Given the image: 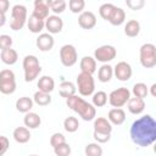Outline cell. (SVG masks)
Wrapping results in <instances>:
<instances>
[{
	"label": "cell",
	"mask_w": 156,
	"mask_h": 156,
	"mask_svg": "<svg viewBox=\"0 0 156 156\" xmlns=\"http://www.w3.org/2000/svg\"><path fill=\"white\" fill-rule=\"evenodd\" d=\"M107 119L111 124L121 126L126 121V112L123 108H111L107 115Z\"/></svg>",
	"instance_id": "obj_17"
},
{
	"label": "cell",
	"mask_w": 156,
	"mask_h": 156,
	"mask_svg": "<svg viewBox=\"0 0 156 156\" xmlns=\"http://www.w3.org/2000/svg\"><path fill=\"white\" fill-rule=\"evenodd\" d=\"M85 156H102V147L98 143H90L84 149Z\"/></svg>",
	"instance_id": "obj_34"
},
{
	"label": "cell",
	"mask_w": 156,
	"mask_h": 156,
	"mask_svg": "<svg viewBox=\"0 0 156 156\" xmlns=\"http://www.w3.org/2000/svg\"><path fill=\"white\" fill-rule=\"evenodd\" d=\"M12 46V38L7 34H1L0 35V50H6V49H11Z\"/></svg>",
	"instance_id": "obj_41"
},
{
	"label": "cell",
	"mask_w": 156,
	"mask_h": 156,
	"mask_svg": "<svg viewBox=\"0 0 156 156\" xmlns=\"http://www.w3.org/2000/svg\"><path fill=\"white\" fill-rule=\"evenodd\" d=\"M150 93H151L152 96H156V84H155V83L150 87Z\"/></svg>",
	"instance_id": "obj_47"
},
{
	"label": "cell",
	"mask_w": 156,
	"mask_h": 156,
	"mask_svg": "<svg viewBox=\"0 0 156 156\" xmlns=\"http://www.w3.org/2000/svg\"><path fill=\"white\" fill-rule=\"evenodd\" d=\"M126 5L130 10H140L145 5V1L144 0H128L126 1Z\"/></svg>",
	"instance_id": "obj_44"
},
{
	"label": "cell",
	"mask_w": 156,
	"mask_h": 156,
	"mask_svg": "<svg viewBox=\"0 0 156 156\" xmlns=\"http://www.w3.org/2000/svg\"><path fill=\"white\" fill-rule=\"evenodd\" d=\"M6 82H16L15 73L11 69L0 71V83H6Z\"/></svg>",
	"instance_id": "obj_39"
},
{
	"label": "cell",
	"mask_w": 156,
	"mask_h": 156,
	"mask_svg": "<svg viewBox=\"0 0 156 156\" xmlns=\"http://www.w3.org/2000/svg\"><path fill=\"white\" fill-rule=\"evenodd\" d=\"M85 6V1L84 0H69L68 1V7L71 10V12L73 13H82Z\"/></svg>",
	"instance_id": "obj_36"
},
{
	"label": "cell",
	"mask_w": 156,
	"mask_h": 156,
	"mask_svg": "<svg viewBox=\"0 0 156 156\" xmlns=\"http://www.w3.org/2000/svg\"><path fill=\"white\" fill-rule=\"evenodd\" d=\"M71 146L68 143H63L56 147H54V152L56 156H69L71 155Z\"/></svg>",
	"instance_id": "obj_37"
},
{
	"label": "cell",
	"mask_w": 156,
	"mask_h": 156,
	"mask_svg": "<svg viewBox=\"0 0 156 156\" xmlns=\"http://www.w3.org/2000/svg\"><path fill=\"white\" fill-rule=\"evenodd\" d=\"M9 7H10L9 0H0V12L6 13L7 10H9Z\"/></svg>",
	"instance_id": "obj_45"
},
{
	"label": "cell",
	"mask_w": 156,
	"mask_h": 156,
	"mask_svg": "<svg viewBox=\"0 0 156 156\" xmlns=\"http://www.w3.org/2000/svg\"><path fill=\"white\" fill-rule=\"evenodd\" d=\"M60 60L65 67H72L78 60L77 49L72 44L62 45L60 49Z\"/></svg>",
	"instance_id": "obj_8"
},
{
	"label": "cell",
	"mask_w": 156,
	"mask_h": 156,
	"mask_svg": "<svg viewBox=\"0 0 156 156\" xmlns=\"http://www.w3.org/2000/svg\"><path fill=\"white\" fill-rule=\"evenodd\" d=\"M113 77V67L108 63H104L98 71V79L101 83H107Z\"/></svg>",
	"instance_id": "obj_23"
},
{
	"label": "cell",
	"mask_w": 156,
	"mask_h": 156,
	"mask_svg": "<svg viewBox=\"0 0 156 156\" xmlns=\"http://www.w3.org/2000/svg\"><path fill=\"white\" fill-rule=\"evenodd\" d=\"M113 74L116 76V78L118 80L122 82H127L130 79L132 74H133V69L132 66L126 62V61H119L115 67H113Z\"/></svg>",
	"instance_id": "obj_10"
},
{
	"label": "cell",
	"mask_w": 156,
	"mask_h": 156,
	"mask_svg": "<svg viewBox=\"0 0 156 156\" xmlns=\"http://www.w3.org/2000/svg\"><path fill=\"white\" fill-rule=\"evenodd\" d=\"M91 99H93V104L91 105L94 107H102V106H105L107 104L108 96H107V94L105 91L99 90V91H96V93L93 94V98Z\"/></svg>",
	"instance_id": "obj_30"
},
{
	"label": "cell",
	"mask_w": 156,
	"mask_h": 156,
	"mask_svg": "<svg viewBox=\"0 0 156 156\" xmlns=\"http://www.w3.org/2000/svg\"><path fill=\"white\" fill-rule=\"evenodd\" d=\"M78 24L83 29H93L96 26V16L91 11H83L78 16Z\"/></svg>",
	"instance_id": "obj_12"
},
{
	"label": "cell",
	"mask_w": 156,
	"mask_h": 156,
	"mask_svg": "<svg viewBox=\"0 0 156 156\" xmlns=\"http://www.w3.org/2000/svg\"><path fill=\"white\" fill-rule=\"evenodd\" d=\"M116 55H117V50L112 45H101L98 49H95V51H94L95 61H99L102 63H107V62L112 61L116 57Z\"/></svg>",
	"instance_id": "obj_9"
},
{
	"label": "cell",
	"mask_w": 156,
	"mask_h": 156,
	"mask_svg": "<svg viewBox=\"0 0 156 156\" xmlns=\"http://www.w3.org/2000/svg\"><path fill=\"white\" fill-rule=\"evenodd\" d=\"M13 139L20 144H26L30 139V132L27 127H17L12 133Z\"/></svg>",
	"instance_id": "obj_22"
},
{
	"label": "cell",
	"mask_w": 156,
	"mask_h": 156,
	"mask_svg": "<svg viewBox=\"0 0 156 156\" xmlns=\"http://www.w3.org/2000/svg\"><path fill=\"white\" fill-rule=\"evenodd\" d=\"M124 21H126V11L122 7H117L116 6L113 12H112V15L110 16L108 22L112 26H121Z\"/></svg>",
	"instance_id": "obj_27"
},
{
	"label": "cell",
	"mask_w": 156,
	"mask_h": 156,
	"mask_svg": "<svg viewBox=\"0 0 156 156\" xmlns=\"http://www.w3.org/2000/svg\"><path fill=\"white\" fill-rule=\"evenodd\" d=\"M0 58L1 61L5 63V65H15L18 60V54L15 49H6V50H2L1 54H0Z\"/></svg>",
	"instance_id": "obj_26"
},
{
	"label": "cell",
	"mask_w": 156,
	"mask_h": 156,
	"mask_svg": "<svg viewBox=\"0 0 156 156\" xmlns=\"http://www.w3.org/2000/svg\"><path fill=\"white\" fill-rule=\"evenodd\" d=\"M46 5L48 7L55 13V15H60L66 10L67 2L65 0H46Z\"/></svg>",
	"instance_id": "obj_29"
},
{
	"label": "cell",
	"mask_w": 156,
	"mask_h": 156,
	"mask_svg": "<svg viewBox=\"0 0 156 156\" xmlns=\"http://www.w3.org/2000/svg\"><path fill=\"white\" fill-rule=\"evenodd\" d=\"M23 123H24V127H27L28 129H35L41 124V118L35 112H28L24 115Z\"/></svg>",
	"instance_id": "obj_21"
},
{
	"label": "cell",
	"mask_w": 156,
	"mask_h": 156,
	"mask_svg": "<svg viewBox=\"0 0 156 156\" xmlns=\"http://www.w3.org/2000/svg\"><path fill=\"white\" fill-rule=\"evenodd\" d=\"M10 140L5 135H0V156H4V154L9 150Z\"/></svg>",
	"instance_id": "obj_43"
},
{
	"label": "cell",
	"mask_w": 156,
	"mask_h": 156,
	"mask_svg": "<svg viewBox=\"0 0 156 156\" xmlns=\"http://www.w3.org/2000/svg\"><path fill=\"white\" fill-rule=\"evenodd\" d=\"M140 63L145 68H152L156 66V46L151 43H145L139 50Z\"/></svg>",
	"instance_id": "obj_4"
},
{
	"label": "cell",
	"mask_w": 156,
	"mask_h": 156,
	"mask_svg": "<svg viewBox=\"0 0 156 156\" xmlns=\"http://www.w3.org/2000/svg\"><path fill=\"white\" fill-rule=\"evenodd\" d=\"M128 111L133 115H140L145 110V101L144 99L139 98H130L128 100Z\"/></svg>",
	"instance_id": "obj_20"
},
{
	"label": "cell",
	"mask_w": 156,
	"mask_h": 156,
	"mask_svg": "<svg viewBox=\"0 0 156 156\" xmlns=\"http://www.w3.org/2000/svg\"><path fill=\"white\" fill-rule=\"evenodd\" d=\"M27 22V7L24 5L17 4L11 10L10 27L12 30H20Z\"/></svg>",
	"instance_id": "obj_5"
},
{
	"label": "cell",
	"mask_w": 156,
	"mask_h": 156,
	"mask_svg": "<svg viewBox=\"0 0 156 156\" xmlns=\"http://www.w3.org/2000/svg\"><path fill=\"white\" fill-rule=\"evenodd\" d=\"M63 143H66V138H65V135L62 133H58V132L54 133L51 135V138H50V145L52 147H56V146H58V145H61Z\"/></svg>",
	"instance_id": "obj_40"
},
{
	"label": "cell",
	"mask_w": 156,
	"mask_h": 156,
	"mask_svg": "<svg viewBox=\"0 0 156 156\" xmlns=\"http://www.w3.org/2000/svg\"><path fill=\"white\" fill-rule=\"evenodd\" d=\"M33 99L28 98V96H22L20 99L16 100V110L18 112H22V113H28L30 112V110L33 108Z\"/></svg>",
	"instance_id": "obj_24"
},
{
	"label": "cell",
	"mask_w": 156,
	"mask_h": 156,
	"mask_svg": "<svg viewBox=\"0 0 156 156\" xmlns=\"http://www.w3.org/2000/svg\"><path fill=\"white\" fill-rule=\"evenodd\" d=\"M29 156H38V155H29Z\"/></svg>",
	"instance_id": "obj_48"
},
{
	"label": "cell",
	"mask_w": 156,
	"mask_h": 156,
	"mask_svg": "<svg viewBox=\"0 0 156 156\" xmlns=\"http://www.w3.org/2000/svg\"><path fill=\"white\" fill-rule=\"evenodd\" d=\"M27 27H28L29 32H32L34 34H39L45 28V21L38 18L34 15H30L29 18H27Z\"/></svg>",
	"instance_id": "obj_15"
},
{
	"label": "cell",
	"mask_w": 156,
	"mask_h": 156,
	"mask_svg": "<svg viewBox=\"0 0 156 156\" xmlns=\"http://www.w3.org/2000/svg\"><path fill=\"white\" fill-rule=\"evenodd\" d=\"M55 40L54 37L49 33H40L35 40V45L40 51H50L54 48Z\"/></svg>",
	"instance_id": "obj_13"
},
{
	"label": "cell",
	"mask_w": 156,
	"mask_h": 156,
	"mask_svg": "<svg viewBox=\"0 0 156 156\" xmlns=\"http://www.w3.org/2000/svg\"><path fill=\"white\" fill-rule=\"evenodd\" d=\"M63 128L66 132L68 133H74L78 130L79 128V121L77 117H73V116H68L65 118L63 121Z\"/></svg>",
	"instance_id": "obj_31"
},
{
	"label": "cell",
	"mask_w": 156,
	"mask_h": 156,
	"mask_svg": "<svg viewBox=\"0 0 156 156\" xmlns=\"http://www.w3.org/2000/svg\"><path fill=\"white\" fill-rule=\"evenodd\" d=\"M115 5L113 4H111V2H105V4H102L100 7H99V13H100V16L105 20V21H108L110 20V16L112 15V12H113V10H115Z\"/></svg>",
	"instance_id": "obj_35"
},
{
	"label": "cell",
	"mask_w": 156,
	"mask_h": 156,
	"mask_svg": "<svg viewBox=\"0 0 156 156\" xmlns=\"http://www.w3.org/2000/svg\"><path fill=\"white\" fill-rule=\"evenodd\" d=\"M16 90V82H6V83H0V93L5 95L13 94Z\"/></svg>",
	"instance_id": "obj_38"
},
{
	"label": "cell",
	"mask_w": 156,
	"mask_h": 156,
	"mask_svg": "<svg viewBox=\"0 0 156 156\" xmlns=\"http://www.w3.org/2000/svg\"><path fill=\"white\" fill-rule=\"evenodd\" d=\"M76 91H77V88L74 85V83L69 82V80H63L60 87H58V93L62 98H69V96H73L76 95Z\"/></svg>",
	"instance_id": "obj_25"
},
{
	"label": "cell",
	"mask_w": 156,
	"mask_h": 156,
	"mask_svg": "<svg viewBox=\"0 0 156 156\" xmlns=\"http://www.w3.org/2000/svg\"><path fill=\"white\" fill-rule=\"evenodd\" d=\"M140 33V23L136 20H129L124 26V34L127 37L134 38Z\"/></svg>",
	"instance_id": "obj_28"
},
{
	"label": "cell",
	"mask_w": 156,
	"mask_h": 156,
	"mask_svg": "<svg viewBox=\"0 0 156 156\" xmlns=\"http://www.w3.org/2000/svg\"><path fill=\"white\" fill-rule=\"evenodd\" d=\"M93 136L95 139V141L98 144H105L107 143L110 139H111V134H105V133H98V132H94L93 133Z\"/></svg>",
	"instance_id": "obj_42"
},
{
	"label": "cell",
	"mask_w": 156,
	"mask_h": 156,
	"mask_svg": "<svg viewBox=\"0 0 156 156\" xmlns=\"http://www.w3.org/2000/svg\"><path fill=\"white\" fill-rule=\"evenodd\" d=\"M129 99H130V91L124 87L112 90L108 95V102L113 108H121L128 102Z\"/></svg>",
	"instance_id": "obj_7"
},
{
	"label": "cell",
	"mask_w": 156,
	"mask_h": 156,
	"mask_svg": "<svg viewBox=\"0 0 156 156\" xmlns=\"http://www.w3.org/2000/svg\"><path fill=\"white\" fill-rule=\"evenodd\" d=\"M33 102H35L39 106H48L51 102V96H50V94H46V93L38 90L33 95Z\"/></svg>",
	"instance_id": "obj_32"
},
{
	"label": "cell",
	"mask_w": 156,
	"mask_h": 156,
	"mask_svg": "<svg viewBox=\"0 0 156 156\" xmlns=\"http://www.w3.org/2000/svg\"><path fill=\"white\" fill-rule=\"evenodd\" d=\"M78 93L82 96H90L94 94L95 90V82L93 78V74H88V73H83L80 72L77 76V87Z\"/></svg>",
	"instance_id": "obj_6"
},
{
	"label": "cell",
	"mask_w": 156,
	"mask_h": 156,
	"mask_svg": "<svg viewBox=\"0 0 156 156\" xmlns=\"http://www.w3.org/2000/svg\"><path fill=\"white\" fill-rule=\"evenodd\" d=\"M22 66H23V71H24V80L26 82H33L41 72L39 60L34 55L24 56Z\"/></svg>",
	"instance_id": "obj_3"
},
{
	"label": "cell",
	"mask_w": 156,
	"mask_h": 156,
	"mask_svg": "<svg viewBox=\"0 0 156 156\" xmlns=\"http://www.w3.org/2000/svg\"><path fill=\"white\" fill-rule=\"evenodd\" d=\"M49 11H50V9L48 7L46 1H44V0H35L34 1V10H33L32 15H34L38 18L45 21L50 16L49 15Z\"/></svg>",
	"instance_id": "obj_14"
},
{
	"label": "cell",
	"mask_w": 156,
	"mask_h": 156,
	"mask_svg": "<svg viewBox=\"0 0 156 156\" xmlns=\"http://www.w3.org/2000/svg\"><path fill=\"white\" fill-rule=\"evenodd\" d=\"M94 132L111 134V132H112V124L108 122L107 118H105V117H98V118L94 119Z\"/></svg>",
	"instance_id": "obj_18"
},
{
	"label": "cell",
	"mask_w": 156,
	"mask_h": 156,
	"mask_svg": "<svg viewBox=\"0 0 156 156\" xmlns=\"http://www.w3.org/2000/svg\"><path fill=\"white\" fill-rule=\"evenodd\" d=\"M134 98H139V99H144L149 94V88L146 87L145 83H135L133 85V90H132Z\"/></svg>",
	"instance_id": "obj_33"
},
{
	"label": "cell",
	"mask_w": 156,
	"mask_h": 156,
	"mask_svg": "<svg viewBox=\"0 0 156 156\" xmlns=\"http://www.w3.org/2000/svg\"><path fill=\"white\" fill-rule=\"evenodd\" d=\"M79 67H80V72L93 74L96 71V61L91 56H84L79 62Z\"/></svg>",
	"instance_id": "obj_19"
},
{
	"label": "cell",
	"mask_w": 156,
	"mask_h": 156,
	"mask_svg": "<svg viewBox=\"0 0 156 156\" xmlns=\"http://www.w3.org/2000/svg\"><path fill=\"white\" fill-rule=\"evenodd\" d=\"M6 23V13L0 12V27H2Z\"/></svg>",
	"instance_id": "obj_46"
},
{
	"label": "cell",
	"mask_w": 156,
	"mask_h": 156,
	"mask_svg": "<svg viewBox=\"0 0 156 156\" xmlns=\"http://www.w3.org/2000/svg\"><path fill=\"white\" fill-rule=\"evenodd\" d=\"M37 87H38L39 91L50 94L55 89V80L50 76H43V77L39 78V80L37 83Z\"/></svg>",
	"instance_id": "obj_16"
},
{
	"label": "cell",
	"mask_w": 156,
	"mask_h": 156,
	"mask_svg": "<svg viewBox=\"0 0 156 156\" xmlns=\"http://www.w3.org/2000/svg\"><path fill=\"white\" fill-rule=\"evenodd\" d=\"M66 104L67 106L74 111L76 113H78L82 119L84 121H93L95 118V115H96V110L95 107L87 102L83 98L78 96V95H73V96H69L66 99Z\"/></svg>",
	"instance_id": "obj_2"
},
{
	"label": "cell",
	"mask_w": 156,
	"mask_h": 156,
	"mask_svg": "<svg viewBox=\"0 0 156 156\" xmlns=\"http://www.w3.org/2000/svg\"><path fill=\"white\" fill-rule=\"evenodd\" d=\"M45 28L48 29L49 34H57L63 28V21L57 15H51L45 20Z\"/></svg>",
	"instance_id": "obj_11"
},
{
	"label": "cell",
	"mask_w": 156,
	"mask_h": 156,
	"mask_svg": "<svg viewBox=\"0 0 156 156\" xmlns=\"http://www.w3.org/2000/svg\"><path fill=\"white\" fill-rule=\"evenodd\" d=\"M130 139L140 146L146 147L156 141V122L150 115H144L135 119L130 126Z\"/></svg>",
	"instance_id": "obj_1"
}]
</instances>
